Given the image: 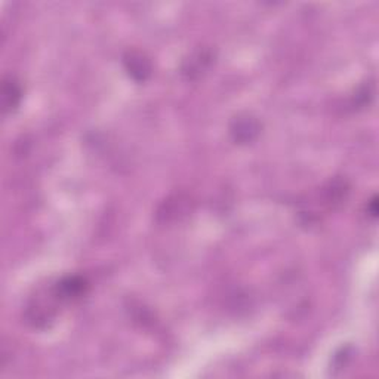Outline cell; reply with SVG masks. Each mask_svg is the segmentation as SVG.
<instances>
[{"mask_svg": "<svg viewBox=\"0 0 379 379\" xmlns=\"http://www.w3.org/2000/svg\"><path fill=\"white\" fill-rule=\"evenodd\" d=\"M261 131L259 122L249 115L237 116L231 123V136L233 140L238 144H248L254 141Z\"/></svg>", "mask_w": 379, "mask_h": 379, "instance_id": "cell-2", "label": "cell"}, {"mask_svg": "<svg viewBox=\"0 0 379 379\" xmlns=\"http://www.w3.org/2000/svg\"><path fill=\"white\" fill-rule=\"evenodd\" d=\"M369 213L372 215L373 218H376V215H378V197L375 196L371 201H369Z\"/></svg>", "mask_w": 379, "mask_h": 379, "instance_id": "cell-6", "label": "cell"}, {"mask_svg": "<svg viewBox=\"0 0 379 379\" xmlns=\"http://www.w3.org/2000/svg\"><path fill=\"white\" fill-rule=\"evenodd\" d=\"M126 71L129 73L135 82H145L151 74V62L150 59L138 50H131L123 58Z\"/></svg>", "mask_w": 379, "mask_h": 379, "instance_id": "cell-3", "label": "cell"}, {"mask_svg": "<svg viewBox=\"0 0 379 379\" xmlns=\"http://www.w3.org/2000/svg\"><path fill=\"white\" fill-rule=\"evenodd\" d=\"M87 289H90V283L83 277L67 276L55 285L54 295L61 301H74L85 296Z\"/></svg>", "mask_w": 379, "mask_h": 379, "instance_id": "cell-1", "label": "cell"}, {"mask_svg": "<svg viewBox=\"0 0 379 379\" xmlns=\"http://www.w3.org/2000/svg\"><path fill=\"white\" fill-rule=\"evenodd\" d=\"M212 61V54L208 52V50H200V52H196L194 55L190 57L184 62V73L188 76V78H196L200 73H203L208 66Z\"/></svg>", "mask_w": 379, "mask_h": 379, "instance_id": "cell-5", "label": "cell"}, {"mask_svg": "<svg viewBox=\"0 0 379 379\" xmlns=\"http://www.w3.org/2000/svg\"><path fill=\"white\" fill-rule=\"evenodd\" d=\"M22 98V90L20 83L14 78H5L2 85V101L5 113L14 111Z\"/></svg>", "mask_w": 379, "mask_h": 379, "instance_id": "cell-4", "label": "cell"}]
</instances>
